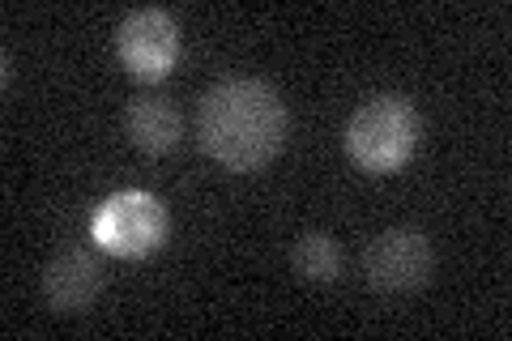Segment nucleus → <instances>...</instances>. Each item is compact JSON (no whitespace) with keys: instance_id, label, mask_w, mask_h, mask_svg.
Here are the masks:
<instances>
[{"instance_id":"1","label":"nucleus","mask_w":512,"mask_h":341,"mask_svg":"<svg viewBox=\"0 0 512 341\" xmlns=\"http://www.w3.org/2000/svg\"><path fill=\"white\" fill-rule=\"evenodd\" d=\"M201 150L227 171H261L282 150L286 107L265 81L231 77L201 99L197 111Z\"/></svg>"},{"instance_id":"2","label":"nucleus","mask_w":512,"mask_h":341,"mask_svg":"<svg viewBox=\"0 0 512 341\" xmlns=\"http://www.w3.org/2000/svg\"><path fill=\"white\" fill-rule=\"evenodd\" d=\"M419 107L406 94H372L346 124V154L367 175L402 171L419 145Z\"/></svg>"},{"instance_id":"3","label":"nucleus","mask_w":512,"mask_h":341,"mask_svg":"<svg viewBox=\"0 0 512 341\" xmlns=\"http://www.w3.org/2000/svg\"><path fill=\"white\" fill-rule=\"evenodd\" d=\"M90 235L99 239V248L111 256H150L154 248H163L167 239V209L158 205L150 192H116L99 214H94Z\"/></svg>"},{"instance_id":"4","label":"nucleus","mask_w":512,"mask_h":341,"mask_svg":"<svg viewBox=\"0 0 512 341\" xmlns=\"http://www.w3.org/2000/svg\"><path fill=\"white\" fill-rule=\"evenodd\" d=\"M363 273L380 295H414L436 273V248L414 226H393V231L372 239L363 256Z\"/></svg>"},{"instance_id":"5","label":"nucleus","mask_w":512,"mask_h":341,"mask_svg":"<svg viewBox=\"0 0 512 341\" xmlns=\"http://www.w3.org/2000/svg\"><path fill=\"white\" fill-rule=\"evenodd\" d=\"M116 56L137 81H163L180 60V26L163 9L128 13L116 30Z\"/></svg>"},{"instance_id":"6","label":"nucleus","mask_w":512,"mask_h":341,"mask_svg":"<svg viewBox=\"0 0 512 341\" xmlns=\"http://www.w3.org/2000/svg\"><path fill=\"white\" fill-rule=\"evenodd\" d=\"M103 290V273H99V261L90 252H60L52 265L43 269V303L52 307L56 316H77L94 307Z\"/></svg>"},{"instance_id":"7","label":"nucleus","mask_w":512,"mask_h":341,"mask_svg":"<svg viewBox=\"0 0 512 341\" xmlns=\"http://www.w3.org/2000/svg\"><path fill=\"white\" fill-rule=\"evenodd\" d=\"M124 133L141 154H171L180 145L184 116L163 94H137L124 111Z\"/></svg>"},{"instance_id":"8","label":"nucleus","mask_w":512,"mask_h":341,"mask_svg":"<svg viewBox=\"0 0 512 341\" xmlns=\"http://www.w3.org/2000/svg\"><path fill=\"white\" fill-rule=\"evenodd\" d=\"M291 269L299 273L303 282L329 286L342 278V248L329 231H303L291 248Z\"/></svg>"}]
</instances>
